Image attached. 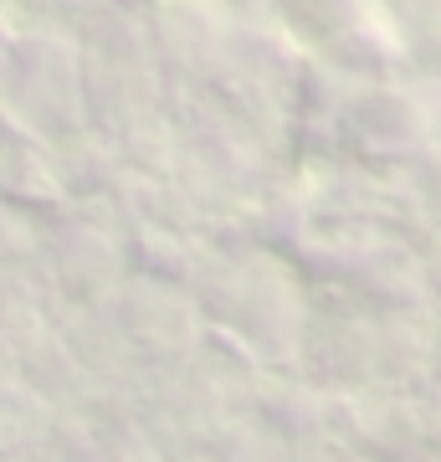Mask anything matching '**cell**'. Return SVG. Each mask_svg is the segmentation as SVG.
<instances>
[{
  "label": "cell",
  "mask_w": 441,
  "mask_h": 462,
  "mask_svg": "<svg viewBox=\"0 0 441 462\" xmlns=\"http://www.w3.org/2000/svg\"><path fill=\"white\" fill-rule=\"evenodd\" d=\"M124 334H129L133 345L144 339V345H185V303L180 293H170L164 282H144V298L129 293L124 303Z\"/></svg>",
  "instance_id": "1"
}]
</instances>
